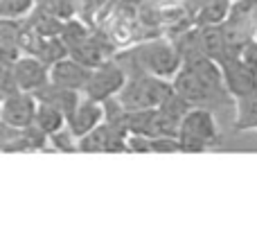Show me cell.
I'll return each instance as SVG.
<instances>
[{"label": "cell", "instance_id": "cell-1", "mask_svg": "<svg viewBox=\"0 0 257 244\" xmlns=\"http://www.w3.org/2000/svg\"><path fill=\"white\" fill-rule=\"evenodd\" d=\"M113 57L120 61L126 75L133 72H149V75L172 79L181 68V54L169 36H154L142 39L126 50H120Z\"/></svg>", "mask_w": 257, "mask_h": 244}, {"label": "cell", "instance_id": "cell-2", "mask_svg": "<svg viewBox=\"0 0 257 244\" xmlns=\"http://www.w3.org/2000/svg\"><path fill=\"white\" fill-rule=\"evenodd\" d=\"M176 138L183 154H201L221 145V129L208 107H190L178 122Z\"/></svg>", "mask_w": 257, "mask_h": 244}, {"label": "cell", "instance_id": "cell-3", "mask_svg": "<svg viewBox=\"0 0 257 244\" xmlns=\"http://www.w3.org/2000/svg\"><path fill=\"white\" fill-rule=\"evenodd\" d=\"M174 93L172 79L149 75V72H133L126 75L124 86L115 100L126 111H142V109H156Z\"/></svg>", "mask_w": 257, "mask_h": 244}, {"label": "cell", "instance_id": "cell-4", "mask_svg": "<svg viewBox=\"0 0 257 244\" xmlns=\"http://www.w3.org/2000/svg\"><path fill=\"white\" fill-rule=\"evenodd\" d=\"M172 89L176 95H181L190 107H208V109H217L219 104H223L226 100H232L228 95L226 89L214 86L210 82L201 79L199 75H194L187 68H178L176 75L172 77Z\"/></svg>", "mask_w": 257, "mask_h": 244}, {"label": "cell", "instance_id": "cell-5", "mask_svg": "<svg viewBox=\"0 0 257 244\" xmlns=\"http://www.w3.org/2000/svg\"><path fill=\"white\" fill-rule=\"evenodd\" d=\"M124 82H126L124 68L120 66V61L115 57H111L106 61L97 63L95 68H90L88 84H86L81 95L95 100V102H104L108 98H115L120 93V89L124 86Z\"/></svg>", "mask_w": 257, "mask_h": 244}, {"label": "cell", "instance_id": "cell-6", "mask_svg": "<svg viewBox=\"0 0 257 244\" xmlns=\"http://www.w3.org/2000/svg\"><path fill=\"white\" fill-rule=\"evenodd\" d=\"M219 68H221L223 86H226L228 95H230L232 100L257 89V70L253 66H248L239 54H235V57H223L221 61H219Z\"/></svg>", "mask_w": 257, "mask_h": 244}, {"label": "cell", "instance_id": "cell-7", "mask_svg": "<svg viewBox=\"0 0 257 244\" xmlns=\"http://www.w3.org/2000/svg\"><path fill=\"white\" fill-rule=\"evenodd\" d=\"M12 77L18 91L34 95L43 84H48V66L34 54H18L12 61Z\"/></svg>", "mask_w": 257, "mask_h": 244}, {"label": "cell", "instance_id": "cell-8", "mask_svg": "<svg viewBox=\"0 0 257 244\" xmlns=\"http://www.w3.org/2000/svg\"><path fill=\"white\" fill-rule=\"evenodd\" d=\"M36 98L25 91H14L12 95L0 100V122L14 129H25L34 120Z\"/></svg>", "mask_w": 257, "mask_h": 244}, {"label": "cell", "instance_id": "cell-9", "mask_svg": "<svg viewBox=\"0 0 257 244\" xmlns=\"http://www.w3.org/2000/svg\"><path fill=\"white\" fill-rule=\"evenodd\" d=\"M88 77H90V68L79 63L77 59H72L70 54L48 66V82L66 86V89H72V91H79V93H84L86 84H88Z\"/></svg>", "mask_w": 257, "mask_h": 244}, {"label": "cell", "instance_id": "cell-10", "mask_svg": "<svg viewBox=\"0 0 257 244\" xmlns=\"http://www.w3.org/2000/svg\"><path fill=\"white\" fill-rule=\"evenodd\" d=\"M102 122H104L102 102H95V100L86 98V95H81V100L77 102V107L66 116V127L70 129L77 138H81L84 133H88L90 129H95Z\"/></svg>", "mask_w": 257, "mask_h": 244}, {"label": "cell", "instance_id": "cell-11", "mask_svg": "<svg viewBox=\"0 0 257 244\" xmlns=\"http://www.w3.org/2000/svg\"><path fill=\"white\" fill-rule=\"evenodd\" d=\"M194 41L199 52L214 59L217 63L226 57V41H223L221 23L219 25H194Z\"/></svg>", "mask_w": 257, "mask_h": 244}, {"label": "cell", "instance_id": "cell-12", "mask_svg": "<svg viewBox=\"0 0 257 244\" xmlns=\"http://www.w3.org/2000/svg\"><path fill=\"white\" fill-rule=\"evenodd\" d=\"M34 98L39 100V102L52 104V107L59 109L63 116H68V113L77 107V102L81 100V93L79 91H72V89H66V86H59V84L48 82V84H43L39 91H36Z\"/></svg>", "mask_w": 257, "mask_h": 244}, {"label": "cell", "instance_id": "cell-13", "mask_svg": "<svg viewBox=\"0 0 257 244\" xmlns=\"http://www.w3.org/2000/svg\"><path fill=\"white\" fill-rule=\"evenodd\" d=\"M194 25H219L226 21L230 0H185Z\"/></svg>", "mask_w": 257, "mask_h": 244}, {"label": "cell", "instance_id": "cell-14", "mask_svg": "<svg viewBox=\"0 0 257 244\" xmlns=\"http://www.w3.org/2000/svg\"><path fill=\"white\" fill-rule=\"evenodd\" d=\"M232 102H235L232 124H235L237 131H257V89L246 95H239Z\"/></svg>", "mask_w": 257, "mask_h": 244}, {"label": "cell", "instance_id": "cell-15", "mask_svg": "<svg viewBox=\"0 0 257 244\" xmlns=\"http://www.w3.org/2000/svg\"><path fill=\"white\" fill-rule=\"evenodd\" d=\"M34 127H39L45 136L59 131L61 127H66V116H63L59 109H54L52 104H45L36 100V109H34V120H32Z\"/></svg>", "mask_w": 257, "mask_h": 244}, {"label": "cell", "instance_id": "cell-16", "mask_svg": "<svg viewBox=\"0 0 257 244\" xmlns=\"http://www.w3.org/2000/svg\"><path fill=\"white\" fill-rule=\"evenodd\" d=\"M34 57L41 59L45 66H50V63L68 57V48L61 41V36H43V39L39 41V45H36V50H34Z\"/></svg>", "mask_w": 257, "mask_h": 244}, {"label": "cell", "instance_id": "cell-17", "mask_svg": "<svg viewBox=\"0 0 257 244\" xmlns=\"http://www.w3.org/2000/svg\"><path fill=\"white\" fill-rule=\"evenodd\" d=\"M36 7V0H0V16L23 21L32 9Z\"/></svg>", "mask_w": 257, "mask_h": 244}, {"label": "cell", "instance_id": "cell-18", "mask_svg": "<svg viewBox=\"0 0 257 244\" xmlns=\"http://www.w3.org/2000/svg\"><path fill=\"white\" fill-rule=\"evenodd\" d=\"M77 140H79V138H77L68 127H61L59 131H54L48 136V145L52 147L54 151H63V154L77 151Z\"/></svg>", "mask_w": 257, "mask_h": 244}, {"label": "cell", "instance_id": "cell-19", "mask_svg": "<svg viewBox=\"0 0 257 244\" xmlns=\"http://www.w3.org/2000/svg\"><path fill=\"white\" fill-rule=\"evenodd\" d=\"M36 7L66 21V18H72L77 14V0H36Z\"/></svg>", "mask_w": 257, "mask_h": 244}, {"label": "cell", "instance_id": "cell-20", "mask_svg": "<svg viewBox=\"0 0 257 244\" xmlns=\"http://www.w3.org/2000/svg\"><path fill=\"white\" fill-rule=\"evenodd\" d=\"M108 0H77V18L93 27V18L99 16V12H106Z\"/></svg>", "mask_w": 257, "mask_h": 244}, {"label": "cell", "instance_id": "cell-21", "mask_svg": "<svg viewBox=\"0 0 257 244\" xmlns=\"http://www.w3.org/2000/svg\"><path fill=\"white\" fill-rule=\"evenodd\" d=\"M149 151H158V154L181 151V142H178L176 136H154L149 142Z\"/></svg>", "mask_w": 257, "mask_h": 244}, {"label": "cell", "instance_id": "cell-22", "mask_svg": "<svg viewBox=\"0 0 257 244\" xmlns=\"http://www.w3.org/2000/svg\"><path fill=\"white\" fill-rule=\"evenodd\" d=\"M239 57L244 59L248 66H253L255 70H257V36H253V39L248 41V43L241 48V52H239Z\"/></svg>", "mask_w": 257, "mask_h": 244}]
</instances>
